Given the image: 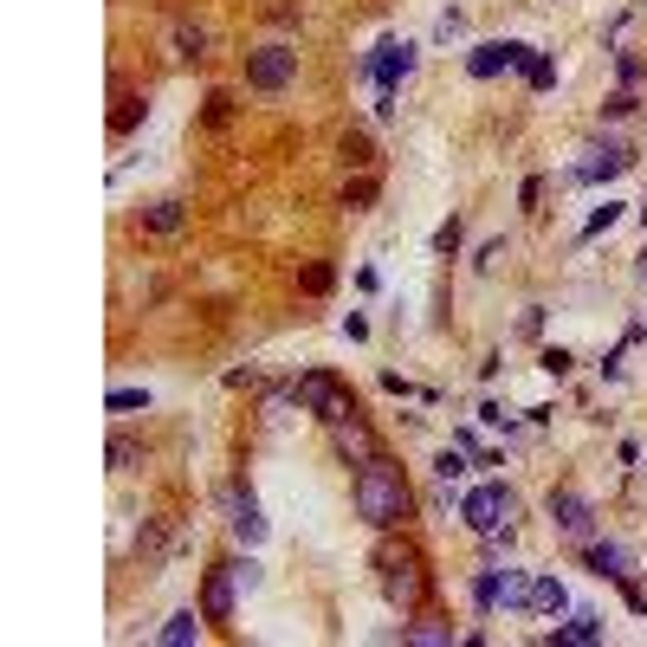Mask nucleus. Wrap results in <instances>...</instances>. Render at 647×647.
Listing matches in <instances>:
<instances>
[{"label": "nucleus", "instance_id": "8", "mask_svg": "<svg viewBox=\"0 0 647 647\" xmlns=\"http://www.w3.org/2000/svg\"><path fill=\"white\" fill-rule=\"evenodd\" d=\"M330 440H337V453H343V460H356V466H363V460H376V453H382L363 415H343V421H330Z\"/></svg>", "mask_w": 647, "mask_h": 647}, {"label": "nucleus", "instance_id": "35", "mask_svg": "<svg viewBox=\"0 0 647 647\" xmlns=\"http://www.w3.org/2000/svg\"><path fill=\"white\" fill-rule=\"evenodd\" d=\"M641 279H647V253H641Z\"/></svg>", "mask_w": 647, "mask_h": 647}, {"label": "nucleus", "instance_id": "18", "mask_svg": "<svg viewBox=\"0 0 647 647\" xmlns=\"http://www.w3.org/2000/svg\"><path fill=\"white\" fill-rule=\"evenodd\" d=\"M402 641L408 647H447L453 641V622H402Z\"/></svg>", "mask_w": 647, "mask_h": 647}, {"label": "nucleus", "instance_id": "15", "mask_svg": "<svg viewBox=\"0 0 647 647\" xmlns=\"http://www.w3.org/2000/svg\"><path fill=\"white\" fill-rule=\"evenodd\" d=\"M143 117H149V98H143V91H117V110H110V136H130Z\"/></svg>", "mask_w": 647, "mask_h": 647}, {"label": "nucleus", "instance_id": "7", "mask_svg": "<svg viewBox=\"0 0 647 647\" xmlns=\"http://www.w3.org/2000/svg\"><path fill=\"white\" fill-rule=\"evenodd\" d=\"M227 525L240 544H266V518H259V499L246 486H227Z\"/></svg>", "mask_w": 647, "mask_h": 647}, {"label": "nucleus", "instance_id": "24", "mask_svg": "<svg viewBox=\"0 0 647 647\" xmlns=\"http://www.w3.org/2000/svg\"><path fill=\"white\" fill-rule=\"evenodd\" d=\"M104 408H110V415H136V408H149V389H110Z\"/></svg>", "mask_w": 647, "mask_h": 647}, {"label": "nucleus", "instance_id": "12", "mask_svg": "<svg viewBox=\"0 0 647 647\" xmlns=\"http://www.w3.org/2000/svg\"><path fill=\"white\" fill-rule=\"evenodd\" d=\"M182 227H188V201L162 195V201H149V208H143V233H156V240H175Z\"/></svg>", "mask_w": 647, "mask_h": 647}, {"label": "nucleus", "instance_id": "5", "mask_svg": "<svg viewBox=\"0 0 647 647\" xmlns=\"http://www.w3.org/2000/svg\"><path fill=\"white\" fill-rule=\"evenodd\" d=\"M298 78V52L292 46H259L246 52V85L253 91H285Z\"/></svg>", "mask_w": 647, "mask_h": 647}, {"label": "nucleus", "instance_id": "6", "mask_svg": "<svg viewBox=\"0 0 647 647\" xmlns=\"http://www.w3.org/2000/svg\"><path fill=\"white\" fill-rule=\"evenodd\" d=\"M550 525L563 531V538H596V505L583 499V492L576 486H563V492H550Z\"/></svg>", "mask_w": 647, "mask_h": 647}, {"label": "nucleus", "instance_id": "20", "mask_svg": "<svg viewBox=\"0 0 647 647\" xmlns=\"http://www.w3.org/2000/svg\"><path fill=\"white\" fill-rule=\"evenodd\" d=\"M499 602L505 609H531V576L525 570H499Z\"/></svg>", "mask_w": 647, "mask_h": 647}, {"label": "nucleus", "instance_id": "33", "mask_svg": "<svg viewBox=\"0 0 647 647\" xmlns=\"http://www.w3.org/2000/svg\"><path fill=\"white\" fill-rule=\"evenodd\" d=\"M434 253H460V220H447V227L434 233Z\"/></svg>", "mask_w": 647, "mask_h": 647}, {"label": "nucleus", "instance_id": "16", "mask_svg": "<svg viewBox=\"0 0 647 647\" xmlns=\"http://www.w3.org/2000/svg\"><path fill=\"white\" fill-rule=\"evenodd\" d=\"M596 635H602V615H596V609H576L570 622H563V628H550L544 641L557 647V641H596Z\"/></svg>", "mask_w": 647, "mask_h": 647}, {"label": "nucleus", "instance_id": "30", "mask_svg": "<svg viewBox=\"0 0 647 647\" xmlns=\"http://www.w3.org/2000/svg\"><path fill=\"white\" fill-rule=\"evenodd\" d=\"M227 123H233V98H227V91H214V98H208V130H227Z\"/></svg>", "mask_w": 647, "mask_h": 647}, {"label": "nucleus", "instance_id": "36", "mask_svg": "<svg viewBox=\"0 0 647 647\" xmlns=\"http://www.w3.org/2000/svg\"><path fill=\"white\" fill-rule=\"evenodd\" d=\"M641 220H647V208H641Z\"/></svg>", "mask_w": 647, "mask_h": 647}, {"label": "nucleus", "instance_id": "19", "mask_svg": "<svg viewBox=\"0 0 647 647\" xmlns=\"http://www.w3.org/2000/svg\"><path fill=\"white\" fill-rule=\"evenodd\" d=\"M104 460H110V473H136V466H143V447H136L130 434H110Z\"/></svg>", "mask_w": 647, "mask_h": 647}, {"label": "nucleus", "instance_id": "26", "mask_svg": "<svg viewBox=\"0 0 647 647\" xmlns=\"http://www.w3.org/2000/svg\"><path fill=\"white\" fill-rule=\"evenodd\" d=\"M570 363H576V356H570V350H563V343H550V350L538 356V369H544V376H557V382H563V376H570Z\"/></svg>", "mask_w": 647, "mask_h": 647}, {"label": "nucleus", "instance_id": "29", "mask_svg": "<svg viewBox=\"0 0 647 647\" xmlns=\"http://www.w3.org/2000/svg\"><path fill=\"white\" fill-rule=\"evenodd\" d=\"M615 220H622V201H609V208H596L589 214V227H583V240H596V233H609Z\"/></svg>", "mask_w": 647, "mask_h": 647}, {"label": "nucleus", "instance_id": "11", "mask_svg": "<svg viewBox=\"0 0 647 647\" xmlns=\"http://www.w3.org/2000/svg\"><path fill=\"white\" fill-rule=\"evenodd\" d=\"M376 52H382V59H369V65H363V78H376L382 91H395V78L415 72V46H408V39H402V46L389 39V46H376Z\"/></svg>", "mask_w": 647, "mask_h": 647}, {"label": "nucleus", "instance_id": "14", "mask_svg": "<svg viewBox=\"0 0 647 647\" xmlns=\"http://www.w3.org/2000/svg\"><path fill=\"white\" fill-rule=\"evenodd\" d=\"M169 59H208V33L195 20H175L169 26Z\"/></svg>", "mask_w": 647, "mask_h": 647}, {"label": "nucleus", "instance_id": "32", "mask_svg": "<svg viewBox=\"0 0 647 647\" xmlns=\"http://www.w3.org/2000/svg\"><path fill=\"white\" fill-rule=\"evenodd\" d=\"M525 78H531V91H550V85H557V65H550V59H538Z\"/></svg>", "mask_w": 647, "mask_h": 647}, {"label": "nucleus", "instance_id": "13", "mask_svg": "<svg viewBox=\"0 0 647 647\" xmlns=\"http://www.w3.org/2000/svg\"><path fill=\"white\" fill-rule=\"evenodd\" d=\"M583 563H589L596 576H615V583H628V550H622V544H602V538H589Z\"/></svg>", "mask_w": 647, "mask_h": 647}, {"label": "nucleus", "instance_id": "17", "mask_svg": "<svg viewBox=\"0 0 647 647\" xmlns=\"http://www.w3.org/2000/svg\"><path fill=\"white\" fill-rule=\"evenodd\" d=\"M531 609L538 615H563L570 609V589H563L557 576H538V583H531Z\"/></svg>", "mask_w": 647, "mask_h": 647}, {"label": "nucleus", "instance_id": "27", "mask_svg": "<svg viewBox=\"0 0 647 647\" xmlns=\"http://www.w3.org/2000/svg\"><path fill=\"white\" fill-rule=\"evenodd\" d=\"M434 473L447 479V486H453V479L466 473V447H460V440H453V447H447V453H440V460H434Z\"/></svg>", "mask_w": 647, "mask_h": 647}, {"label": "nucleus", "instance_id": "9", "mask_svg": "<svg viewBox=\"0 0 647 647\" xmlns=\"http://www.w3.org/2000/svg\"><path fill=\"white\" fill-rule=\"evenodd\" d=\"M622 169H635V149H622V143H609V149H596V162H576L570 175H563V182H615V175Z\"/></svg>", "mask_w": 647, "mask_h": 647}, {"label": "nucleus", "instance_id": "31", "mask_svg": "<svg viewBox=\"0 0 647 647\" xmlns=\"http://www.w3.org/2000/svg\"><path fill=\"white\" fill-rule=\"evenodd\" d=\"M136 550H143V557H162V525H156V518H143V538H136Z\"/></svg>", "mask_w": 647, "mask_h": 647}, {"label": "nucleus", "instance_id": "22", "mask_svg": "<svg viewBox=\"0 0 647 647\" xmlns=\"http://www.w3.org/2000/svg\"><path fill=\"white\" fill-rule=\"evenodd\" d=\"M201 622H208V615H195V609H182V615H169V628H162V641H169V647H182V641H195V635H201Z\"/></svg>", "mask_w": 647, "mask_h": 647}, {"label": "nucleus", "instance_id": "2", "mask_svg": "<svg viewBox=\"0 0 647 647\" xmlns=\"http://www.w3.org/2000/svg\"><path fill=\"white\" fill-rule=\"evenodd\" d=\"M376 570H382V596H389L402 615L428 609V563H421L408 544H382L376 550Z\"/></svg>", "mask_w": 647, "mask_h": 647}, {"label": "nucleus", "instance_id": "34", "mask_svg": "<svg viewBox=\"0 0 647 647\" xmlns=\"http://www.w3.org/2000/svg\"><path fill=\"white\" fill-rule=\"evenodd\" d=\"M628 110H635V91H615V98L602 104V117H628Z\"/></svg>", "mask_w": 647, "mask_h": 647}, {"label": "nucleus", "instance_id": "1", "mask_svg": "<svg viewBox=\"0 0 647 647\" xmlns=\"http://www.w3.org/2000/svg\"><path fill=\"white\" fill-rule=\"evenodd\" d=\"M356 512H363L376 531H402L408 518H415V492H408L402 466H395L389 453H376V460L356 466Z\"/></svg>", "mask_w": 647, "mask_h": 647}, {"label": "nucleus", "instance_id": "23", "mask_svg": "<svg viewBox=\"0 0 647 647\" xmlns=\"http://www.w3.org/2000/svg\"><path fill=\"white\" fill-rule=\"evenodd\" d=\"M473 609H479V615L499 609V570H479V576H473Z\"/></svg>", "mask_w": 647, "mask_h": 647}, {"label": "nucleus", "instance_id": "3", "mask_svg": "<svg viewBox=\"0 0 647 647\" xmlns=\"http://www.w3.org/2000/svg\"><path fill=\"white\" fill-rule=\"evenodd\" d=\"M292 402H298V408H311V415H318L324 428H330V421H343V415H356L350 389H343V382L330 376V369H305V376L292 382Z\"/></svg>", "mask_w": 647, "mask_h": 647}, {"label": "nucleus", "instance_id": "21", "mask_svg": "<svg viewBox=\"0 0 647 647\" xmlns=\"http://www.w3.org/2000/svg\"><path fill=\"white\" fill-rule=\"evenodd\" d=\"M382 195V182H376V175H350V182H343V208H369V201H376Z\"/></svg>", "mask_w": 647, "mask_h": 647}, {"label": "nucleus", "instance_id": "28", "mask_svg": "<svg viewBox=\"0 0 647 647\" xmlns=\"http://www.w3.org/2000/svg\"><path fill=\"white\" fill-rule=\"evenodd\" d=\"M343 162H350V169H369V162H376L369 136H343Z\"/></svg>", "mask_w": 647, "mask_h": 647}, {"label": "nucleus", "instance_id": "10", "mask_svg": "<svg viewBox=\"0 0 647 647\" xmlns=\"http://www.w3.org/2000/svg\"><path fill=\"white\" fill-rule=\"evenodd\" d=\"M233 589H240L233 563H214L208 583H201V615H208V622H227V615H233Z\"/></svg>", "mask_w": 647, "mask_h": 647}, {"label": "nucleus", "instance_id": "4", "mask_svg": "<svg viewBox=\"0 0 647 647\" xmlns=\"http://www.w3.org/2000/svg\"><path fill=\"white\" fill-rule=\"evenodd\" d=\"M460 518L479 531V538H492V531H505V518H512V492H505L499 479H492V486H473L460 499Z\"/></svg>", "mask_w": 647, "mask_h": 647}, {"label": "nucleus", "instance_id": "25", "mask_svg": "<svg viewBox=\"0 0 647 647\" xmlns=\"http://www.w3.org/2000/svg\"><path fill=\"white\" fill-rule=\"evenodd\" d=\"M298 285H305V292H311V298H324V292H330V285H337V272H330V266H324V259H318V266H305V272H298Z\"/></svg>", "mask_w": 647, "mask_h": 647}]
</instances>
